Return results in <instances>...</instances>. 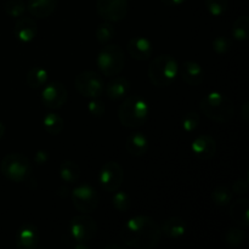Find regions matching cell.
I'll list each match as a JSON object with an SVG mask.
<instances>
[{"label": "cell", "instance_id": "obj_1", "mask_svg": "<svg viewBox=\"0 0 249 249\" xmlns=\"http://www.w3.org/2000/svg\"><path fill=\"white\" fill-rule=\"evenodd\" d=\"M160 229L150 216L136 215L123 225L121 238L128 247L135 249H151L160 243Z\"/></svg>", "mask_w": 249, "mask_h": 249}, {"label": "cell", "instance_id": "obj_2", "mask_svg": "<svg viewBox=\"0 0 249 249\" xmlns=\"http://www.w3.org/2000/svg\"><path fill=\"white\" fill-rule=\"evenodd\" d=\"M201 111L207 118L218 123H225L232 119L235 114V105L232 100L221 92H209L199 104Z\"/></svg>", "mask_w": 249, "mask_h": 249}, {"label": "cell", "instance_id": "obj_3", "mask_svg": "<svg viewBox=\"0 0 249 249\" xmlns=\"http://www.w3.org/2000/svg\"><path fill=\"white\" fill-rule=\"evenodd\" d=\"M150 113L147 102L140 96H129L119 106V122L125 128H140L146 123Z\"/></svg>", "mask_w": 249, "mask_h": 249}, {"label": "cell", "instance_id": "obj_4", "mask_svg": "<svg viewBox=\"0 0 249 249\" xmlns=\"http://www.w3.org/2000/svg\"><path fill=\"white\" fill-rule=\"evenodd\" d=\"M179 73V65L170 55H160L153 58L148 67V78L155 87H169Z\"/></svg>", "mask_w": 249, "mask_h": 249}, {"label": "cell", "instance_id": "obj_5", "mask_svg": "<svg viewBox=\"0 0 249 249\" xmlns=\"http://www.w3.org/2000/svg\"><path fill=\"white\" fill-rule=\"evenodd\" d=\"M0 172L12 182H24L29 179L32 165L28 158L21 153H10L0 162Z\"/></svg>", "mask_w": 249, "mask_h": 249}, {"label": "cell", "instance_id": "obj_6", "mask_svg": "<svg viewBox=\"0 0 249 249\" xmlns=\"http://www.w3.org/2000/svg\"><path fill=\"white\" fill-rule=\"evenodd\" d=\"M125 57L123 49L117 44H108L104 46L97 55V66L106 77H113L123 71Z\"/></svg>", "mask_w": 249, "mask_h": 249}, {"label": "cell", "instance_id": "obj_7", "mask_svg": "<svg viewBox=\"0 0 249 249\" xmlns=\"http://www.w3.org/2000/svg\"><path fill=\"white\" fill-rule=\"evenodd\" d=\"M75 88L82 96L87 99H96L104 92L105 83L101 75L94 71H84L75 78Z\"/></svg>", "mask_w": 249, "mask_h": 249}, {"label": "cell", "instance_id": "obj_8", "mask_svg": "<svg viewBox=\"0 0 249 249\" xmlns=\"http://www.w3.org/2000/svg\"><path fill=\"white\" fill-rule=\"evenodd\" d=\"M73 206L83 214H90L99 207L100 197L96 189L90 185H79L72 191Z\"/></svg>", "mask_w": 249, "mask_h": 249}, {"label": "cell", "instance_id": "obj_9", "mask_svg": "<svg viewBox=\"0 0 249 249\" xmlns=\"http://www.w3.org/2000/svg\"><path fill=\"white\" fill-rule=\"evenodd\" d=\"M97 232V225L92 218L88 215H78L71 220L70 236L74 242L87 243L94 240Z\"/></svg>", "mask_w": 249, "mask_h": 249}, {"label": "cell", "instance_id": "obj_10", "mask_svg": "<svg viewBox=\"0 0 249 249\" xmlns=\"http://www.w3.org/2000/svg\"><path fill=\"white\" fill-rule=\"evenodd\" d=\"M97 14L107 22H119L128 14V0H97Z\"/></svg>", "mask_w": 249, "mask_h": 249}, {"label": "cell", "instance_id": "obj_11", "mask_svg": "<svg viewBox=\"0 0 249 249\" xmlns=\"http://www.w3.org/2000/svg\"><path fill=\"white\" fill-rule=\"evenodd\" d=\"M124 179L123 168L116 162H107L100 170V184L107 192H114L121 187Z\"/></svg>", "mask_w": 249, "mask_h": 249}, {"label": "cell", "instance_id": "obj_12", "mask_svg": "<svg viewBox=\"0 0 249 249\" xmlns=\"http://www.w3.org/2000/svg\"><path fill=\"white\" fill-rule=\"evenodd\" d=\"M43 105L49 109H60L67 102V89L60 82H51L41 92Z\"/></svg>", "mask_w": 249, "mask_h": 249}, {"label": "cell", "instance_id": "obj_13", "mask_svg": "<svg viewBox=\"0 0 249 249\" xmlns=\"http://www.w3.org/2000/svg\"><path fill=\"white\" fill-rule=\"evenodd\" d=\"M15 241H16V246L19 249L36 248L39 242L38 229L32 224H24L17 230Z\"/></svg>", "mask_w": 249, "mask_h": 249}, {"label": "cell", "instance_id": "obj_14", "mask_svg": "<svg viewBox=\"0 0 249 249\" xmlns=\"http://www.w3.org/2000/svg\"><path fill=\"white\" fill-rule=\"evenodd\" d=\"M128 53L134 60L147 61L153 53L152 43L143 36L131 38L128 43Z\"/></svg>", "mask_w": 249, "mask_h": 249}, {"label": "cell", "instance_id": "obj_15", "mask_svg": "<svg viewBox=\"0 0 249 249\" xmlns=\"http://www.w3.org/2000/svg\"><path fill=\"white\" fill-rule=\"evenodd\" d=\"M191 150L194 155L199 160H209L216 152V142L211 135H201L191 143Z\"/></svg>", "mask_w": 249, "mask_h": 249}, {"label": "cell", "instance_id": "obj_16", "mask_svg": "<svg viewBox=\"0 0 249 249\" xmlns=\"http://www.w3.org/2000/svg\"><path fill=\"white\" fill-rule=\"evenodd\" d=\"M14 34L22 43H29L38 34V26L31 17H19L14 27Z\"/></svg>", "mask_w": 249, "mask_h": 249}, {"label": "cell", "instance_id": "obj_17", "mask_svg": "<svg viewBox=\"0 0 249 249\" xmlns=\"http://www.w3.org/2000/svg\"><path fill=\"white\" fill-rule=\"evenodd\" d=\"M180 73H181V78L186 84L192 85V87H197V85L202 84L204 79V72L201 65L195 61H185L179 68Z\"/></svg>", "mask_w": 249, "mask_h": 249}, {"label": "cell", "instance_id": "obj_18", "mask_svg": "<svg viewBox=\"0 0 249 249\" xmlns=\"http://www.w3.org/2000/svg\"><path fill=\"white\" fill-rule=\"evenodd\" d=\"M160 232L165 236V237L170 238V240H179L185 235L187 230L186 221L179 216H173V218H168L163 221L162 226H160Z\"/></svg>", "mask_w": 249, "mask_h": 249}, {"label": "cell", "instance_id": "obj_19", "mask_svg": "<svg viewBox=\"0 0 249 249\" xmlns=\"http://www.w3.org/2000/svg\"><path fill=\"white\" fill-rule=\"evenodd\" d=\"M57 1L58 0H28L27 10L36 18H45L55 11Z\"/></svg>", "mask_w": 249, "mask_h": 249}, {"label": "cell", "instance_id": "obj_20", "mask_svg": "<svg viewBox=\"0 0 249 249\" xmlns=\"http://www.w3.org/2000/svg\"><path fill=\"white\" fill-rule=\"evenodd\" d=\"M249 202L247 198H238L230 206V216L237 225L242 228L249 226Z\"/></svg>", "mask_w": 249, "mask_h": 249}, {"label": "cell", "instance_id": "obj_21", "mask_svg": "<svg viewBox=\"0 0 249 249\" xmlns=\"http://www.w3.org/2000/svg\"><path fill=\"white\" fill-rule=\"evenodd\" d=\"M104 90L111 100L123 99L130 91V82L125 77H117L111 80Z\"/></svg>", "mask_w": 249, "mask_h": 249}, {"label": "cell", "instance_id": "obj_22", "mask_svg": "<svg viewBox=\"0 0 249 249\" xmlns=\"http://www.w3.org/2000/svg\"><path fill=\"white\" fill-rule=\"evenodd\" d=\"M125 148L131 156L141 157L148 150V140L143 134L133 133L128 136L125 142Z\"/></svg>", "mask_w": 249, "mask_h": 249}, {"label": "cell", "instance_id": "obj_23", "mask_svg": "<svg viewBox=\"0 0 249 249\" xmlns=\"http://www.w3.org/2000/svg\"><path fill=\"white\" fill-rule=\"evenodd\" d=\"M60 177L67 184H74L80 177L79 165L73 160H65L60 165Z\"/></svg>", "mask_w": 249, "mask_h": 249}, {"label": "cell", "instance_id": "obj_24", "mask_svg": "<svg viewBox=\"0 0 249 249\" xmlns=\"http://www.w3.org/2000/svg\"><path fill=\"white\" fill-rule=\"evenodd\" d=\"M48 82V72L43 67H33L26 77V83L32 89H39Z\"/></svg>", "mask_w": 249, "mask_h": 249}, {"label": "cell", "instance_id": "obj_25", "mask_svg": "<svg viewBox=\"0 0 249 249\" xmlns=\"http://www.w3.org/2000/svg\"><path fill=\"white\" fill-rule=\"evenodd\" d=\"M43 125L50 135H58L65 128V122L58 114L49 112L43 119Z\"/></svg>", "mask_w": 249, "mask_h": 249}, {"label": "cell", "instance_id": "obj_26", "mask_svg": "<svg viewBox=\"0 0 249 249\" xmlns=\"http://www.w3.org/2000/svg\"><path fill=\"white\" fill-rule=\"evenodd\" d=\"M232 36L236 40H245L249 33V17L247 15H242L238 17L232 24Z\"/></svg>", "mask_w": 249, "mask_h": 249}, {"label": "cell", "instance_id": "obj_27", "mask_svg": "<svg viewBox=\"0 0 249 249\" xmlns=\"http://www.w3.org/2000/svg\"><path fill=\"white\" fill-rule=\"evenodd\" d=\"M211 198L213 201V203L216 204V206H228L232 201V192H231V190L229 187L218 186L212 191Z\"/></svg>", "mask_w": 249, "mask_h": 249}, {"label": "cell", "instance_id": "obj_28", "mask_svg": "<svg viewBox=\"0 0 249 249\" xmlns=\"http://www.w3.org/2000/svg\"><path fill=\"white\" fill-rule=\"evenodd\" d=\"M112 204L114 208L121 213H125L131 207V198L126 192L124 191H114L113 197H112Z\"/></svg>", "mask_w": 249, "mask_h": 249}, {"label": "cell", "instance_id": "obj_29", "mask_svg": "<svg viewBox=\"0 0 249 249\" xmlns=\"http://www.w3.org/2000/svg\"><path fill=\"white\" fill-rule=\"evenodd\" d=\"M5 12L12 18H19L27 10V4L23 0H7L4 6Z\"/></svg>", "mask_w": 249, "mask_h": 249}, {"label": "cell", "instance_id": "obj_30", "mask_svg": "<svg viewBox=\"0 0 249 249\" xmlns=\"http://www.w3.org/2000/svg\"><path fill=\"white\" fill-rule=\"evenodd\" d=\"M114 27L112 26L111 22H104V23L99 24L96 29V39L100 44H106L111 40L114 36Z\"/></svg>", "mask_w": 249, "mask_h": 249}, {"label": "cell", "instance_id": "obj_31", "mask_svg": "<svg viewBox=\"0 0 249 249\" xmlns=\"http://www.w3.org/2000/svg\"><path fill=\"white\" fill-rule=\"evenodd\" d=\"M246 240V232L240 228H231L225 233V242L229 246L237 247L241 246Z\"/></svg>", "mask_w": 249, "mask_h": 249}, {"label": "cell", "instance_id": "obj_32", "mask_svg": "<svg viewBox=\"0 0 249 249\" xmlns=\"http://www.w3.org/2000/svg\"><path fill=\"white\" fill-rule=\"evenodd\" d=\"M208 12L213 16H221L229 7V0H204Z\"/></svg>", "mask_w": 249, "mask_h": 249}, {"label": "cell", "instance_id": "obj_33", "mask_svg": "<svg viewBox=\"0 0 249 249\" xmlns=\"http://www.w3.org/2000/svg\"><path fill=\"white\" fill-rule=\"evenodd\" d=\"M199 122H201V117L197 112L191 111L186 114V116L182 118L181 126L186 133H192L194 130H196L199 125Z\"/></svg>", "mask_w": 249, "mask_h": 249}, {"label": "cell", "instance_id": "obj_34", "mask_svg": "<svg viewBox=\"0 0 249 249\" xmlns=\"http://www.w3.org/2000/svg\"><path fill=\"white\" fill-rule=\"evenodd\" d=\"M231 45H232V43H231L230 39L225 38V36H218L213 41V50L218 55H225L230 51Z\"/></svg>", "mask_w": 249, "mask_h": 249}, {"label": "cell", "instance_id": "obj_35", "mask_svg": "<svg viewBox=\"0 0 249 249\" xmlns=\"http://www.w3.org/2000/svg\"><path fill=\"white\" fill-rule=\"evenodd\" d=\"M88 109L94 117H102L106 111V107H105L104 102L100 101L99 97H96V99H90L89 104H88Z\"/></svg>", "mask_w": 249, "mask_h": 249}, {"label": "cell", "instance_id": "obj_36", "mask_svg": "<svg viewBox=\"0 0 249 249\" xmlns=\"http://www.w3.org/2000/svg\"><path fill=\"white\" fill-rule=\"evenodd\" d=\"M232 191L236 195H246L248 192V180L240 179L233 182Z\"/></svg>", "mask_w": 249, "mask_h": 249}, {"label": "cell", "instance_id": "obj_37", "mask_svg": "<svg viewBox=\"0 0 249 249\" xmlns=\"http://www.w3.org/2000/svg\"><path fill=\"white\" fill-rule=\"evenodd\" d=\"M49 160V153L46 150H39L36 151V153L34 155V162L38 165H44L46 164Z\"/></svg>", "mask_w": 249, "mask_h": 249}, {"label": "cell", "instance_id": "obj_38", "mask_svg": "<svg viewBox=\"0 0 249 249\" xmlns=\"http://www.w3.org/2000/svg\"><path fill=\"white\" fill-rule=\"evenodd\" d=\"M241 116H242L243 121L248 122L249 121V104L248 102H245L241 107Z\"/></svg>", "mask_w": 249, "mask_h": 249}, {"label": "cell", "instance_id": "obj_39", "mask_svg": "<svg viewBox=\"0 0 249 249\" xmlns=\"http://www.w3.org/2000/svg\"><path fill=\"white\" fill-rule=\"evenodd\" d=\"M160 1L167 6H178V5L182 4L185 0H160Z\"/></svg>", "mask_w": 249, "mask_h": 249}, {"label": "cell", "instance_id": "obj_40", "mask_svg": "<svg viewBox=\"0 0 249 249\" xmlns=\"http://www.w3.org/2000/svg\"><path fill=\"white\" fill-rule=\"evenodd\" d=\"M68 194H70V190L67 189L66 186H61L58 187V191H57V195L61 197V198H65V197L68 196Z\"/></svg>", "mask_w": 249, "mask_h": 249}, {"label": "cell", "instance_id": "obj_41", "mask_svg": "<svg viewBox=\"0 0 249 249\" xmlns=\"http://www.w3.org/2000/svg\"><path fill=\"white\" fill-rule=\"evenodd\" d=\"M5 130H6V128H5L4 123H2V122H0V140H1L2 136H4Z\"/></svg>", "mask_w": 249, "mask_h": 249}, {"label": "cell", "instance_id": "obj_42", "mask_svg": "<svg viewBox=\"0 0 249 249\" xmlns=\"http://www.w3.org/2000/svg\"><path fill=\"white\" fill-rule=\"evenodd\" d=\"M106 249H112V248H117V249H122V247L121 246H118V245H108V246H106V247H105Z\"/></svg>", "mask_w": 249, "mask_h": 249}]
</instances>
